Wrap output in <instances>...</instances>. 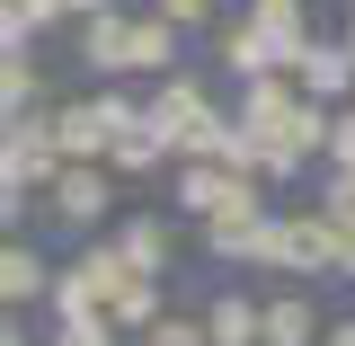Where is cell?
<instances>
[{
    "instance_id": "cell-1",
    "label": "cell",
    "mask_w": 355,
    "mask_h": 346,
    "mask_svg": "<svg viewBox=\"0 0 355 346\" xmlns=\"http://www.w3.org/2000/svg\"><path fill=\"white\" fill-rule=\"evenodd\" d=\"M151 125L169 133L178 151H249V133L222 125L214 107H205V89H196V80H169V89H160V98H151Z\"/></svg>"
},
{
    "instance_id": "cell-2",
    "label": "cell",
    "mask_w": 355,
    "mask_h": 346,
    "mask_svg": "<svg viewBox=\"0 0 355 346\" xmlns=\"http://www.w3.org/2000/svg\"><path fill=\"white\" fill-rule=\"evenodd\" d=\"M53 151H62V142H53L36 116H18V125H9V187L27 196L36 178H62V169H53Z\"/></svg>"
},
{
    "instance_id": "cell-3",
    "label": "cell",
    "mask_w": 355,
    "mask_h": 346,
    "mask_svg": "<svg viewBox=\"0 0 355 346\" xmlns=\"http://www.w3.org/2000/svg\"><path fill=\"white\" fill-rule=\"evenodd\" d=\"M98 205H107V178H98V169H62V178H53V214H62V222H89Z\"/></svg>"
},
{
    "instance_id": "cell-4",
    "label": "cell",
    "mask_w": 355,
    "mask_h": 346,
    "mask_svg": "<svg viewBox=\"0 0 355 346\" xmlns=\"http://www.w3.org/2000/svg\"><path fill=\"white\" fill-rule=\"evenodd\" d=\"M302 80H311V98H338V89L355 80V53H347V44H311V53H302Z\"/></svg>"
},
{
    "instance_id": "cell-5",
    "label": "cell",
    "mask_w": 355,
    "mask_h": 346,
    "mask_svg": "<svg viewBox=\"0 0 355 346\" xmlns=\"http://www.w3.org/2000/svg\"><path fill=\"white\" fill-rule=\"evenodd\" d=\"M89 62L98 71H133V18H89Z\"/></svg>"
},
{
    "instance_id": "cell-6",
    "label": "cell",
    "mask_w": 355,
    "mask_h": 346,
    "mask_svg": "<svg viewBox=\"0 0 355 346\" xmlns=\"http://www.w3.org/2000/svg\"><path fill=\"white\" fill-rule=\"evenodd\" d=\"M169 27L178 18H133V71H160L169 62Z\"/></svg>"
},
{
    "instance_id": "cell-7",
    "label": "cell",
    "mask_w": 355,
    "mask_h": 346,
    "mask_svg": "<svg viewBox=\"0 0 355 346\" xmlns=\"http://www.w3.org/2000/svg\"><path fill=\"white\" fill-rule=\"evenodd\" d=\"M311 338V311L302 302H266V346H302Z\"/></svg>"
},
{
    "instance_id": "cell-8",
    "label": "cell",
    "mask_w": 355,
    "mask_h": 346,
    "mask_svg": "<svg viewBox=\"0 0 355 346\" xmlns=\"http://www.w3.org/2000/svg\"><path fill=\"white\" fill-rule=\"evenodd\" d=\"M125 258L133 266H160L169 258V231H160V222H125Z\"/></svg>"
},
{
    "instance_id": "cell-9",
    "label": "cell",
    "mask_w": 355,
    "mask_h": 346,
    "mask_svg": "<svg viewBox=\"0 0 355 346\" xmlns=\"http://www.w3.org/2000/svg\"><path fill=\"white\" fill-rule=\"evenodd\" d=\"M258 320H266V311H249V302H222V311H214V338H222V346H249V329H258Z\"/></svg>"
},
{
    "instance_id": "cell-10",
    "label": "cell",
    "mask_w": 355,
    "mask_h": 346,
    "mask_svg": "<svg viewBox=\"0 0 355 346\" xmlns=\"http://www.w3.org/2000/svg\"><path fill=\"white\" fill-rule=\"evenodd\" d=\"M9 107H18V116L36 107V62H27V53H9Z\"/></svg>"
},
{
    "instance_id": "cell-11",
    "label": "cell",
    "mask_w": 355,
    "mask_h": 346,
    "mask_svg": "<svg viewBox=\"0 0 355 346\" xmlns=\"http://www.w3.org/2000/svg\"><path fill=\"white\" fill-rule=\"evenodd\" d=\"M329 231H338V266L355 275V205H329Z\"/></svg>"
},
{
    "instance_id": "cell-12",
    "label": "cell",
    "mask_w": 355,
    "mask_h": 346,
    "mask_svg": "<svg viewBox=\"0 0 355 346\" xmlns=\"http://www.w3.org/2000/svg\"><path fill=\"white\" fill-rule=\"evenodd\" d=\"M0 275H9V293H18V302H27V293H36L44 275H36V258H27V249H9V266H0Z\"/></svg>"
},
{
    "instance_id": "cell-13",
    "label": "cell",
    "mask_w": 355,
    "mask_h": 346,
    "mask_svg": "<svg viewBox=\"0 0 355 346\" xmlns=\"http://www.w3.org/2000/svg\"><path fill=\"white\" fill-rule=\"evenodd\" d=\"M62 346H107V329H98V311H80V320H62Z\"/></svg>"
},
{
    "instance_id": "cell-14",
    "label": "cell",
    "mask_w": 355,
    "mask_h": 346,
    "mask_svg": "<svg viewBox=\"0 0 355 346\" xmlns=\"http://www.w3.org/2000/svg\"><path fill=\"white\" fill-rule=\"evenodd\" d=\"M329 160H347V169H355V116H338V125H329Z\"/></svg>"
},
{
    "instance_id": "cell-15",
    "label": "cell",
    "mask_w": 355,
    "mask_h": 346,
    "mask_svg": "<svg viewBox=\"0 0 355 346\" xmlns=\"http://www.w3.org/2000/svg\"><path fill=\"white\" fill-rule=\"evenodd\" d=\"M205 9H214V0H160V18H187V27H196Z\"/></svg>"
},
{
    "instance_id": "cell-16",
    "label": "cell",
    "mask_w": 355,
    "mask_h": 346,
    "mask_svg": "<svg viewBox=\"0 0 355 346\" xmlns=\"http://www.w3.org/2000/svg\"><path fill=\"white\" fill-rule=\"evenodd\" d=\"M329 205H355V169H347V178H329Z\"/></svg>"
},
{
    "instance_id": "cell-17",
    "label": "cell",
    "mask_w": 355,
    "mask_h": 346,
    "mask_svg": "<svg viewBox=\"0 0 355 346\" xmlns=\"http://www.w3.org/2000/svg\"><path fill=\"white\" fill-rule=\"evenodd\" d=\"M151 346H196V329H178V320H169V329H160Z\"/></svg>"
},
{
    "instance_id": "cell-18",
    "label": "cell",
    "mask_w": 355,
    "mask_h": 346,
    "mask_svg": "<svg viewBox=\"0 0 355 346\" xmlns=\"http://www.w3.org/2000/svg\"><path fill=\"white\" fill-rule=\"evenodd\" d=\"M249 9H275V18H293V9H302V0H249Z\"/></svg>"
},
{
    "instance_id": "cell-19",
    "label": "cell",
    "mask_w": 355,
    "mask_h": 346,
    "mask_svg": "<svg viewBox=\"0 0 355 346\" xmlns=\"http://www.w3.org/2000/svg\"><path fill=\"white\" fill-rule=\"evenodd\" d=\"M329 346H355V329H338V338H329Z\"/></svg>"
}]
</instances>
